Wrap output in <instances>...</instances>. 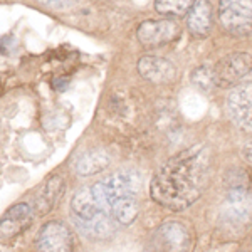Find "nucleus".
<instances>
[{
  "instance_id": "obj_1",
  "label": "nucleus",
  "mask_w": 252,
  "mask_h": 252,
  "mask_svg": "<svg viewBox=\"0 0 252 252\" xmlns=\"http://www.w3.org/2000/svg\"><path fill=\"white\" fill-rule=\"evenodd\" d=\"M136 192L135 175H109L72 197V220L88 239L104 241L113 237L118 225H131L136 220L140 212Z\"/></svg>"
},
{
  "instance_id": "obj_2",
  "label": "nucleus",
  "mask_w": 252,
  "mask_h": 252,
  "mask_svg": "<svg viewBox=\"0 0 252 252\" xmlns=\"http://www.w3.org/2000/svg\"><path fill=\"white\" fill-rule=\"evenodd\" d=\"M210 155L202 146H192L170 158L150 184V195L168 210H185L204 193L210 177Z\"/></svg>"
},
{
  "instance_id": "obj_3",
  "label": "nucleus",
  "mask_w": 252,
  "mask_h": 252,
  "mask_svg": "<svg viewBox=\"0 0 252 252\" xmlns=\"http://www.w3.org/2000/svg\"><path fill=\"white\" fill-rule=\"evenodd\" d=\"M193 234L185 223L166 222L153 232L150 239L152 252H192Z\"/></svg>"
},
{
  "instance_id": "obj_4",
  "label": "nucleus",
  "mask_w": 252,
  "mask_h": 252,
  "mask_svg": "<svg viewBox=\"0 0 252 252\" xmlns=\"http://www.w3.org/2000/svg\"><path fill=\"white\" fill-rule=\"evenodd\" d=\"M219 20L223 31L235 37L252 34V0H220Z\"/></svg>"
},
{
  "instance_id": "obj_5",
  "label": "nucleus",
  "mask_w": 252,
  "mask_h": 252,
  "mask_svg": "<svg viewBox=\"0 0 252 252\" xmlns=\"http://www.w3.org/2000/svg\"><path fill=\"white\" fill-rule=\"evenodd\" d=\"M252 71V56L249 52H232L227 54L212 67L214 83L219 88L237 86L239 81Z\"/></svg>"
},
{
  "instance_id": "obj_6",
  "label": "nucleus",
  "mask_w": 252,
  "mask_h": 252,
  "mask_svg": "<svg viewBox=\"0 0 252 252\" xmlns=\"http://www.w3.org/2000/svg\"><path fill=\"white\" fill-rule=\"evenodd\" d=\"M180 26L172 19L145 20L138 27V40L143 47L155 49L166 46L180 37Z\"/></svg>"
},
{
  "instance_id": "obj_7",
  "label": "nucleus",
  "mask_w": 252,
  "mask_h": 252,
  "mask_svg": "<svg viewBox=\"0 0 252 252\" xmlns=\"http://www.w3.org/2000/svg\"><path fill=\"white\" fill-rule=\"evenodd\" d=\"M37 251L39 252H72L74 237L72 232L59 220H51L44 223L37 234Z\"/></svg>"
},
{
  "instance_id": "obj_8",
  "label": "nucleus",
  "mask_w": 252,
  "mask_h": 252,
  "mask_svg": "<svg viewBox=\"0 0 252 252\" xmlns=\"http://www.w3.org/2000/svg\"><path fill=\"white\" fill-rule=\"evenodd\" d=\"M229 115L239 128L252 129V83L237 84L227 97Z\"/></svg>"
},
{
  "instance_id": "obj_9",
  "label": "nucleus",
  "mask_w": 252,
  "mask_h": 252,
  "mask_svg": "<svg viewBox=\"0 0 252 252\" xmlns=\"http://www.w3.org/2000/svg\"><path fill=\"white\" fill-rule=\"evenodd\" d=\"M32 222V209L29 204H17L10 207L5 214L0 217V239L9 241L15 235L27 230Z\"/></svg>"
},
{
  "instance_id": "obj_10",
  "label": "nucleus",
  "mask_w": 252,
  "mask_h": 252,
  "mask_svg": "<svg viewBox=\"0 0 252 252\" xmlns=\"http://www.w3.org/2000/svg\"><path fill=\"white\" fill-rule=\"evenodd\" d=\"M214 26V9L209 0H197L187 12V27L197 39H204L210 34Z\"/></svg>"
},
{
  "instance_id": "obj_11",
  "label": "nucleus",
  "mask_w": 252,
  "mask_h": 252,
  "mask_svg": "<svg viewBox=\"0 0 252 252\" xmlns=\"http://www.w3.org/2000/svg\"><path fill=\"white\" fill-rule=\"evenodd\" d=\"M138 71L150 83H170L177 76L172 61L158 56H145L138 61Z\"/></svg>"
},
{
  "instance_id": "obj_12",
  "label": "nucleus",
  "mask_w": 252,
  "mask_h": 252,
  "mask_svg": "<svg viewBox=\"0 0 252 252\" xmlns=\"http://www.w3.org/2000/svg\"><path fill=\"white\" fill-rule=\"evenodd\" d=\"M252 210V200L244 189H234L227 193L223 200V215L232 223H244L249 220Z\"/></svg>"
},
{
  "instance_id": "obj_13",
  "label": "nucleus",
  "mask_w": 252,
  "mask_h": 252,
  "mask_svg": "<svg viewBox=\"0 0 252 252\" xmlns=\"http://www.w3.org/2000/svg\"><path fill=\"white\" fill-rule=\"evenodd\" d=\"M64 190H66V182L61 175H54L49 178L46 185L42 187V192L39 193L37 202H35V212L39 217H44L54 209L59 198L63 197Z\"/></svg>"
},
{
  "instance_id": "obj_14",
  "label": "nucleus",
  "mask_w": 252,
  "mask_h": 252,
  "mask_svg": "<svg viewBox=\"0 0 252 252\" xmlns=\"http://www.w3.org/2000/svg\"><path fill=\"white\" fill-rule=\"evenodd\" d=\"M109 165V157L103 150H93V152L83 153L78 161H76V172L81 177H89V175H96L103 172Z\"/></svg>"
},
{
  "instance_id": "obj_15",
  "label": "nucleus",
  "mask_w": 252,
  "mask_h": 252,
  "mask_svg": "<svg viewBox=\"0 0 252 252\" xmlns=\"http://www.w3.org/2000/svg\"><path fill=\"white\" fill-rule=\"evenodd\" d=\"M195 2L197 0H155V9L166 17H178L185 15Z\"/></svg>"
},
{
  "instance_id": "obj_16",
  "label": "nucleus",
  "mask_w": 252,
  "mask_h": 252,
  "mask_svg": "<svg viewBox=\"0 0 252 252\" xmlns=\"http://www.w3.org/2000/svg\"><path fill=\"white\" fill-rule=\"evenodd\" d=\"M192 81L197 88L204 89V91H209L210 88L215 86L214 76H212V67H207V66L197 67L192 72Z\"/></svg>"
},
{
  "instance_id": "obj_17",
  "label": "nucleus",
  "mask_w": 252,
  "mask_h": 252,
  "mask_svg": "<svg viewBox=\"0 0 252 252\" xmlns=\"http://www.w3.org/2000/svg\"><path fill=\"white\" fill-rule=\"evenodd\" d=\"M40 5L49 7V9H69L79 0H37Z\"/></svg>"
},
{
  "instance_id": "obj_18",
  "label": "nucleus",
  "mask_w": 252,
  "mask_h": 252,
  "mask_svg": "<svg viewBox=\"0 0 252 252\" xmlns=\"http://www.w3.org/2000/svg\"><path fill=\"white\" fill-rule=\"evenodd\" d=\"M0 89H2V79H0Z\"/></svg>"
}]
</instances>
